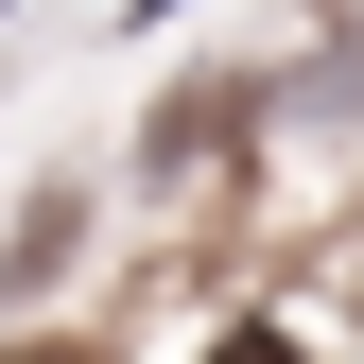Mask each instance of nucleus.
<instances>
[{"mask_svg":"<svg viewBox=\"0 0 364 364\" xmlns=\"http://www.w3.org/2000/svg\"><path fill=\"white\" fill-rule=\"evenodd\" d=\"M191 364H330V347H312V330H278V312H225Z\"/></svg>","mask_w":364,"mask_h":364,"instance_id":"1","label":"nucleus"},{"mask_svg":"<svg viewBox=\"0 0 364 364\" xmlns=\"http://www.w3.org/2000/svg\"><path fill=\"white\" fill-rule=\"evenodd\" d=\"M156 18H191V0H139V35H156Z\"/></svg>","mask_w":364,"mask_h":364,"instance_id":"2","label":"nucleus"}]
</instances>
